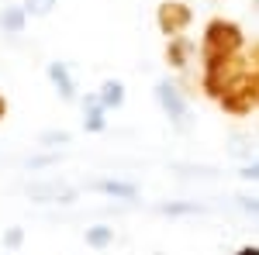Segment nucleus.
I'll use <instances>...</instances> for the list:
<instances>
[{
	"instance_id": "7",
	"label": "nucleus",
	"mask_w": 259,
	"mask_h": 255,
	"mask_svg": "<svg viewBox=\"0 0 259 255\" xmlns=\"http://www.w3.org/2000/svg\"><path fill=\"white\" fill-rule=\"evenodd\" d=\"M80 104H83V131H87V135H104L111 111L100 104V93H87Z\"/></svg>"
},
{
	"instance_id": "14",
	"label": "nucleus",
	"mask_w": 259,
	"mask_h": 255,
	"mask_svg": "<svg viewBox=\"0 0 259 255\" xmlns=\"http://www.w3.org/2000/svg\"><path fill=\"white\" fill-rule=\"evenodd\" d=\"M69 141H73V135L62 131V128H49V131H41V135H38L41 148H59V145H69Z\"/></svg>"
},
{
	"instance_id": "23",
	"label": "nucleus",
	"mask_w": 259,
	"mask_h": 255,
	"mask_svg": "<svg viewBox=\"0 0 259 255\" xmlns=\"http://www.w3.org/2000/svg\"><path fill=\"white\" fill-rule=\"evenodd\" d=\"M252 62H256V69H259V45L252 48Z\"/></svg>"
},
{
	"instance_id": "6",
	"label": "nucleus",
	"mask_w": 259,
	"mask_h": 255,
	"mask_svg": "<svg viewBox=\"0 0 259 255\" xmlns=\"http://www.w3.org/2000/svg\"><path fill=\"white\" fill-rule=\"evenodd\" d=\"M87 190H90V193H100V196H111V200H135V196H139V183L104 176V179H90Z\"/></svg>"
},
{
	"instance_id": "22",
	"label": "nucleus",
	"mask_w": 259,
	"mask_h": 255,
	"mask_svg": "<svg viewBox=\"0 0 259 255\" xmlns=\"http://www.w3.org/2000/svg\"><path fill=\"white\" fill-rule=\"evenodd\" d=\"M7 111H11V104H7V97H4V93H0V121L7 118Z\"/></svg>"
},
{
	"instance_id": "20",
	"label": "nucleus",
	"mask_w": 259,
	"mask_h": 255,
	"mask_svg": "<svg viewBox=\"0 0 259 255\" xmlns=\"http://www.w3.org/2000/svg\"><path fill=\"white\" fill-rule=\"evenodd\" d=\"M239 176H242V179H249V183H259V162H249V166H242Z\"/></svg>"
},
{
	"instance_id": "8",
	"label": "nucleus",
	"mask_w": 259,
	"mask_h": 255,
	"mask_svg": "<svg viewBox=\"0 0 259 255\" xmlns=\"http://www.w3.org/2000/svg\"><path fill=\"white\" fill-rule=\"evenodd\" d=\"M45 76H49L52 90H56L62 100H76V76H73V69H69L66 62L52 59L49 66H45Z\"/></svg>"
},
{
	"instance_id": "1",
	"label": "nucleus",
	"mask_w": 259,
	"mask_h": 255,
	"mask_svg": "<svg viewBox=\"0 0 259 255\" xmlns=\"http://www.w3.org/2000/svg\"><path fill=\"white\" fill-rule=\"evenodd\" d=\"M249 66L242 56H200V90L204 97L218 100Z\"/></svg>"
},
{
	"instance_id": "9",
	"label": "nucleus",
	"mask_w": 259,
	"mask_h": 255,
	"mask_svg": "<svg viewBox=\"0 0 259 255\" xmlns=\"http://www.w3.org/2000/svg\"><path fill=\"white\" fill-rule=\"evenodd\" d=\"M28 196L38 200V203H73V200H76V190L52 179V183H31V186H28Z\"/></svg>"
},
{
	"instance_id": "5",
	"label": "nucleus",
	"mask_w": 259,
	"mask_h": 255,
	"mask_svg": "<svg viewBox=\"0 0 259 255\" xmlns=\"http://www.w3.org/2000/svg\"><path fill=\"white\" fill-rule=\"evenodd\" d=\"M156 104H159V111L166 114V121L173 124V128H187V118H190V104L187 97L180 93L177 83H169V79H159L156 83Z\"/></svg>"
},
{
	"instance_id": "10",
	"label": "nucleus",
	"mask_w": 259,
	"mask_h": 255,
	"mask_svg": "<svg viewBox=\"0 0 259 255\" xmlns=\"http://www.w3.org/2000/svg\"><path fill=\"white\" fill-rule=\"evenodd\" d=\"M194 52H197V45L187 38V35H180V38H166V48H162V59L169 69H187L190 59H194Z\"/></svg>"
},
{
	"instance_id": "18",
	"label": "nucleus",
	"mask_w": 259,
	"mask_h": 255,
	"mask_svg": "<svg viewBox=\"0 0 259 255\" xmlns=\"http://www.w3.org/2000/svg\"><path fill=\"white\" fill-rule=\"evenodd\" d=\"M56 162H59V152H45V156L28 159L24 166H28V169H49V166H56Z\"/></svg>"
},
{
	"instance_id": "21",
	"label": "nucleus",
	"mask_w": 259,
	"mask_h": 255,
	"mask_svg": "<svg viewBox=\"0 0 259 255\" xmlns=\"http://www.w3.org/2000/svg\"><path fill=\"white\" fill-rule=\"evenodd\" d=\"M235 255H259V245H242Z\"/></svg>"
},
{
	"instance_id": "3",
	"label": "nucleus",
	"mask_w": 259,
	"mask_h": 255,
	"mask_svg": "<svg viewBox=\"0 0 259 255\" xmlns=\"http://www.w3.org/2000/svg\"><path fill=\"white\" fill-rule=\"evenodd\" d=\"M221 107V114H228V118H245V114H252V107H259V69H245L218 100H214Z\"/></svg>"
},
{
	"instance_id": "24",
	"label": "nucleus",
	"mask_w": 259,
	"mask_h": 255,
	"mask_svg": "<svg viewBox=\"0 0 259 255\" xmlns=\"http://www.w3.org/2000/svg\"><path fill=\"white\" fill-rule=\"evenodd\" d=\"M4 255H14V252H4Z\"/></svg>"
},
{
	"instance_id": "17",
	"label": "nucleus",
	"mask_w": 259,
	"mask_h": 255,
	"mask_svg": "<svg viewBox=\"0 0 259 255\" xmlns=\"http://www.w3.org/2000/svg\"><path fill=\"white\" fill-rule=\"evenodd\" d=\"M24 245V228H7L4 231V252H18Z\"/></svg>"
},
{
	"instance_id": "11",
	"label": "nucleus",
	"mask_w": 259,
	"mask_h": 255,
	"mask_svg": "<svg viewBox=\"0 0 259 255\" xmlns=\"http://www.w3.org/2000/svg\"><path fill=\"white\" fill-rule=\"evenodd\" d=\"M28 11H24V4H7L4 11H0V31L4 35H24V28H28Z\"/></svg>"
},
{
	"instance_id": "19",
	"label": "nucleus",
	"mask_w": 259,
	"mask_h": 255,
	"mask_svg": "<svg viewBox=\"0 0 259 255\" xmlns=\"http://www.w3.org/2000/svg\"><path fill=\"white\" fill-rule=\"evenodd\" d=\"M235 200H239V207L245 211V214L259 217V196H235Z\"/></svg>"
},
{
	"instance_id": "15",
	"label": "nucleus",
	"mask_w": 259,
	"mask_h": 255,
	"mask_svg": "<svg viewBox=\"0 0 259 255\" xmlns=\"http://www.w3.org/2000/svg\"><path fill=\"white\" fill-rule=\"evenodd\" d=\"M159 214L187 217V214H204V207H200V203H159Z\"/></svg>"
},
{
	"instance_id": "2",
	"label": "nucleus",
	"mask_w": 259,
	"mask_h": 255,
	"mask_svg": "<svg viewBox=\"0 0 259 255\" xmlns=\"http://www.w3.org/2000/svg\"><path fill=\"white\" fill-rule=\"evenodd\" d=\"M245 48V31L232 18H211L204 24L200 38V56H242Z\"/></svg>"
},
{
	"instance_id": "16",
	"label": "nucleus",
	"mask_w": 259,
	"mask_h": 255,
	"mask_svg": "<svg viewBox=\"0 0 259 255\" xmlns=\"http://www.w3.org/2000/svg\"><path fill=\"white\" fill-rule=\"evenodd\" d=\"M56 7H59V0H24V11L31 18H49Z\"/></svg>"
},
{
	"instance_id": "12",
	"label": "nucleus",
	"mask_w": 259,
	"mask_h": 255,
	"mask_svg": "<svg viewBox=\"0 0 259 255\" xmlns=\"http://www.w3.org/2000/svg\"><path fill=\"white\" fill-rule=\"evenodd\" d=\"M97 93H100V104H104L107 111H118V107H124V97H128L121 79H104Z\"/></svg>"
},
{
	"instance_id": "13",
	"label": "nucleus",
	"mask_w": 259,
	"mask_h": 255,
	"mask_svg": "<svg viewBox=\"0 0 259 255\" xmlns=\"http://www.w3.org/2000/svg\"><path fill=\"white\" fill-rule=\"evenodd\" d=\"M87 248H97V252H104V248H111L114 245V228L111 224H94V228H87Z\"/></svg>"
},
{
	"instance_id": "4",
	"label": "nucleus",
	"mask_w": 259,
	"mask_h": 255,
	"mask_svg": "<svg viewBox=\"0 0 259 255\" xmlns=\"http://www.w3.org/2000/svg\"><path fill=\"white\" fill-rule=\"evenodd\" d=\"M190 24H194V11H190L183 0H162L159 7H156V28H159L166 38L187 35Z\"/></svg>"
}]
</instances>
